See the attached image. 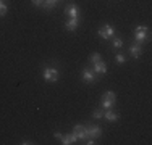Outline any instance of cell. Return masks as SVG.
I'll list each match as a JSON object with an SVG mask.
<instances>
[{
    "label": "cell",
    "instance_id": "cell-1",
    "mask_svg": "<svg viewBox=\"0 0 152 145\" xmlns=\"http://www.w3.org/2000/svg\"><path fill=\"white\" fill-rule=\"evenodd\" d=\"M149 36H151V31H149V28H147V26H136V29H134V39H136L137 44L147 41Z\"/></svg>",
    "mask_w": 152,
    "mask_h": 145
},
{
    "label": "cell",
    "instance_id": "cell-2",
    "mask_svg": "<svg viewBox=\"0 0 152 145\" xmlns=\"http://www.w3.org/2000/svg\"><path fill=\"white\" fill-rule=\"evenodd\" d=\"M115 102H117V95H115V92L108 90V92H105V94H104V97H102V108L110 110V108L113 107Z\"/></svg>",
    "mask_w": 152,
    "mask_h": 145
},
{
    "label": "cell",
    "instance_id": "cell-3",
    "mask_svg": "<svg viewBox=\"0 0 152 145\" xmlns=\"http://www.w3.org/2000/svg\"><path fill=\"white\" fill-rule=\"evenodd\" d=\"M42 76H44L45 82H57V79H58V71H57L55 68H45Z\"/></svg>",
    "mask_w": 152,
    "mask_h": 145
},
{
    "label": "cell",
    "instance_id": "cell-4",
    "mask_svg": "<svg viewBox=\"0 0 152 145\" xmlns=\"http://www.w3.org/2000/svg\"><path fill=\"white\" fill-rule=\"evenodd\" d=\"M86 129H88V137H91V139H96V137L102 136V128L97 126V124H91V126H88Z\"/></svg>",
    "mask_w": 152,
    "mask_h": 145
},
{
    "label": "cell",
    "instance_id": "cell-5",
    "mask_svg": "<svg viewBox=\"0 0 152 145\" xmlns=\"http://www.w3.org/2000/svg\"><path fill=\"white\" fill-rule=\"evenodd\" d=\"M73 129H75L73 132L76 134V137H78V139H81V140H86V139H88V129H86V126L76 124Z\"/></svg>",
    "mask_w": 152,
    "mask_h": 145
},
{
    "label": "cell",
    "instance_id": "cell-6",
    "mask_svg": "<svg viewBox=\"0 0 152 145\" xmlns=\"http://www.w3.org/2000/svg\"><path fill=\"white\" fill-rule=\"evenodd\" d=\"M99 36L104 39V41L110 39L112 36H113V28H112L110 24H105L104 28H100V29H99Z\"/></svg>",
    "mask_w": 152,
    "mask_h": 145
},
{
    "label": "cell",
    "instance_id": "cell-7",
    "mask_svg": "<svg viewBox=\"0 0 152 145\" xmlns=\"http://www.w3.org/2000/svg\"><path fill=\"white\" fill-rule=\"evenodd\" d=\"M83 81H84L86 84H91V82L96 81V76H94V72L89 70V68H84V70H83Z\"/></svg>",
    "mask_w": 152,
    "mask_h": 145
},
{
    "label": "cell",
    "instance_id": "cell-8",
    "mask_svg": "<svg viewBox=\"0 0 152 145\" xmlns=\"http://www.w3.org/2000/svg\"><path fill=\"white\" fill-rule=\"evenodd\" d=\"M60 140H61V144H63V145H70V144L78 142V137H76L75 132H71V134H66V136H61Z\"/></svg>",
    "mask_w": 152,
    "mask_h": 145
},
{
    "label": "cell",
    "instance_id": "cell-9",
    "mask_svg": "<svg viewBox=\"0 0 152 145\" xmlns=\"http://www.w3.org/2000/svg\"><path fill=\"white\" fill-rule=\"evenodd\" d=\"M65 13H66L70 18H78L79 10H78V7H76L75 3H70V5H68L66 8H65Z\"/></svg>",
    "mask_w": 152,
    "mask_h": 145
},
{
    "label": "cell",
    "instance_id": "cell-10",
    "mask_svg": "<svg viewBox=\"0 0 152 145\" xmlns=\"http://www.w3.org/2000/svg\"><path fill=\"white\" fill-rule=\"evenodd\" d=\"M129 52H131L133 58H139L141 53H142V47H141V44H133L131 47H129Z\"/></svg>",
    "mask_w": 152,
    "mask_h": 145
},
{
    "label": "cell",
    "instance_id": "cell-11",
    "mask_svg": "<svg viewBox=\"0 0 152 145\" xmlns=\"http://www.w3.org/2000/svg\"><path fill=\"white\" fill-rule=\"evenodd\" d=\"M104 118H105L107 121H110V123H115V121H118V118H120V116H118L117 111H113L110 108V110H107L105 113H104Z\"/></svg>",
    "mask_w": 152,
    "mask_h": 145
},
{
    "label": "cell",
    "instance_id": "cell-12",
    "mask_svg": "<svg viewBox=\"0 0 152 145\" xmlns=\"http://www.w3.org/2000/svg\"><path fill=\"white\" fill-rule=\"evenodd\" d=\"M78 26H79V20H78V18H70V20L65 23V28H66L68 31H75Z\"/></svg>",
    "mask_w": 152,
    "mask_h": 145
},
{
    "label": "cell",
    "instance_id": "cell-13",
    "mask_svg": "<svg viewBox=\"0 0 152 145\" xmlns=\"http://www.w3.org/2000/svg\"><path fill=\"white\" fill-rule=\"evenodd\" d=\"M94 71L99 72V74H105V72H107V65L104 63L102 60L97 61V63H94Z\"/></svg>",
    "mask_w": 152,
    "mask_h": 145
},
{
    "label": "cell",
    "instance_id": "cell-14",
    "mask_svg": "<svg viewBox=\"0 0 152 145\" xmlns=\"http://www.w3.org/2000/svg\"><path fill=\"white\" fill-rule=\"evenodd\" d=\"M55 5H57V3L52 2V0H44L41 7H42L44 10H52V8H55Z\"/></svg>",
    "mask_w": 152,
    "mask_h": 145
},
{
    "label": "cell",
    "instance_id": "cell-15",
    "mask_svg": "<svg viewBox=\"0 0 152 145\" xmlns=\"http://www.w3.org/2000/svg\"><path fill=\"white\" fill-rule=\"evenodd\" d=\"M102 58H100V55L99 53H92L91 57H89V61H91V65H94V63H97V61H100Z\"/></svg>",
    "mask_w": 152,
    "mask_h": 145
},
{
    "label": "cell",
    "instance_id": "cell-16",
    "mask_svg": "<svg viewBox=\"0 0 152 145\" xmlns=\"http://www.w3.org/2000/svg\"><path fill=\"white\" fill-rule=\"evenodd\" d=\"M94 118H96V119H99V118H104V108H102V110H96V111H94Z\"/></svg>",
    "mask_w": 152,
    "mask_h": 145
},
{
    "label": "cell",
    "instance_id": "cell-17",
    "mask_svg": "<svg viewBox=\"0 0 152 145\" xmlns=\"http://www.w3.org/2000/svg\"><path fill=\"white\" fill-rule=\"evenodd\" d=\"M115 60H117V63H120V65H123L126 61V58H125V55H121V53H118L117 55V58H115Z\"/></svg>",
    "mask_w": 152,
    "mask_h": 145
},
{
    "label": "cell",
    "instance_id": "cell-18",
    "mask_svg": "<svg viewBox=\"0 0 152 145\" xmlns=\"http://www.w3.org/2000/svg\"><path fill=\"white\" fill-rule=\"evenodd\" d=\"M121 45H123L121 39H115V41H113V47H115V49H121Z\"/></svg>",
    "mask_w": 152,
    "mask_h": 145
},
{
    "label": "cell",
    "instance_id": "cell-19",
    "mask_svg": "<svg viewBox=\"0 0 152 145\" xmlns=\"http://www.w3.org/2000/svg\"><path fill=\"white\" fill-rule=\"evenodd\" d=\"M5 13H7V5H3L2 0H0V16H3Z\"/></svg>",
    "mask_w": 152,
    "mask_h": 145
},
{
    "label": "cell",
    "instance_id": "cell-20",
    "mask_svg": "<svg viewBox=\"0 0 152 145\" xmlns=\"http://www.w3.org/2000/svg\"><path fill=\"white\" fill-rule=\"evenodd\" d=\"M31 2H32V5H36V7H41L44 0H31Z\"/></svg>",
    "mask_w": 152,
    "mask_h": 145
},
{
    "label": "cell",
    "instance_id": "cell-21",
    "mask_svg": "<svg viewBox=\"0 0 152 145\" xmlns=\"http://www.w3.org/2000/svg\"><path fill=\"white\" fill-rule=\"evenodd\" d=\"M53 137H55V139H61V134L60 132H55V134H53Z\"/></svg>",
    "mask_w": 152,
    "mask_h": 145
},
{
    "label": "cell",
    "instance_id": "cell-22",
    "mask_svg": "<svg viewBox=\"0 0 152 145\" xmlns=\"http://www.w3.org/2000/svg\"><path fill=\"white\" fill-rule=\"evenodd\" d=\"M86 144H88V145H94V144H96V142H94L92 139H89V140H88V142H86Z\"/></svg>",
    "mask_w": 152,
    "mask_h": 145
},
{
    "label": "cell",
    "instance_id": "cell-23",
    "mask_svg": "<svg viewBox=\"0 0 152 145\" xmlns=\"http://www.w3.org/2000/svg\"><path fill=\"white\" fill-rule=\"evenodd\" d=\"M21 144H23V145H29V144H32V142H29V140H23Z\"/></svg>",
    "mask_w": 152,
    "mask_h": 145
},
{
    "label": "cell",
    "instance_id": "cell-24",
    "mask_svg": "<svg viewBox=\"0 0 152 145\" xmlns=\"http://www.w3.org/2000/svg\"><path fill=\"white\" fill-rule=\"evenodd\" d=\"M52 2H55V3H57V2H58V0H52Z\"/></svg>",
    "mask_w": 152,
    "mask_h": 145
}]
</instances>
